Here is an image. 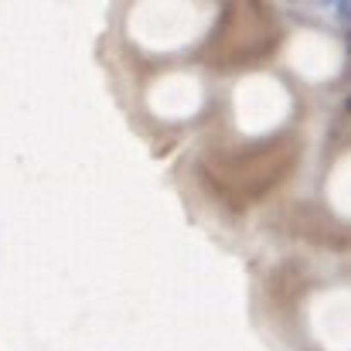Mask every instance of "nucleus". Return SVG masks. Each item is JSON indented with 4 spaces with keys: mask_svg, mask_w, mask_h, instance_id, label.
<instances>
[{
    "mask_svg": "<svg viewBox=\"0 0 351 351\" xmlns=\"http://www.w3.org/2000/svg\"><path fill=\"white\" fill-rule=\"evenodd\" d=\"M338 17H341V21H351V3H338Z\"/></svg>",
    "mask_w": 351,
    "mask_h": 351,
    "instance_id": "1",
    "label": "nucleus"
},
{
    "mask_svg": "<svg viewBox=\"0 0 351 351\" xmlns=\"http://www.w3.org/2000/svg\"><path fill=\"white\" fill-rule=\"evenodd\" d=\"M348 110H351V99H348Z\"/></svg>",
    "mask_w": 351,
    "mask_h": 351,
    "instance_id": "2",
    "label": "nucleus"
}]
</instances>
